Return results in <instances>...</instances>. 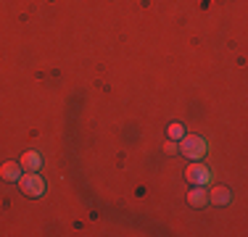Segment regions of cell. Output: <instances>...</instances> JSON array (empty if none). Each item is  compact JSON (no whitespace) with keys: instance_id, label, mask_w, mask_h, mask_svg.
Returning a JSON list of instances; mask_svg holds the SVG:
<instances>
[{"instance_id":"1","label":"cell","mask_w":248,"mask_h":237,"mask_svg":"<svg viewBox=\"0 0 248 237\" xmlns=\"http://www.w3.org/2000/svg\"><path fill=\"white\" fill-rule=\"evenodd\" d=\"M177 150H180L185 158H190V161H198V158L206 156L209 142H206L203 137H198V134H185V137L177 142Z\"/></svg>"},{"instance_id":"2","label":"cell","mask_w":248,"mask_h":237,"mask_svg":"<svg viewBox=\"0 0 248 237\" xmlns=\"http://www.w3.org/2000/svg\"><path fill=\"white\" fill-rule=\"evenodd\" d=\"M19 185H21V193H24L27 198H43L45 190H48L45 179L37 171H24V174L19 177Z\"/></svg>"},{"instance_id":"3","label":"cell","mask_w":248,"mask_h":237,"mask_svg":"<svg viewBox=\"0 0 248 237\" xmlns=\"http://www.w3.org/2000/svg\"><path fill=\"white\" fill-rule=\"evenodd\" d=\"M185 179L190 182V185L206 187L211 182V169L203 166V163H190V169H185Z\"/></svg>"},{"instance_id":"4","label":"cell","mask_w":248,"mask_h":237,"mask_svg":"<svg viewBox=\"0 0 248 237\" xmlns=\"http://www.w3.org/2000/svg\"><path fill=\"white\" fill-rule=\"evenodd\" d=\"M21 174H24V169H21L19 161H5L0 166V179L3 182H19Z\"/></svg>"},{"instance_id":"5","label":"cell","mask_w":248,"mask_h":237,"mask_svg":"<svg viewBox=\"0 0 248 237\" xmlns=\"http://www.w3.org/2000/svg\"><path fill=\"white\" fill-rule=\"evenodd\" d=\"M21 169L24 171H37V169H43V156H40L37 150H27L24 156H21Z\"/></svg>"},{"instance_id":"6","label":"cell","mask_w":248,"mask_h":237,"mask_svg":"<svg viewBox=\"0 0 248 237\" xmlns=\"http://www.w3.org/2000/svg\"><path fill=\"white\" fill-rule=\"evenodd\" d=\"M187 203L196 206V208H203V206L209 203V190L196 185V190H190V193H187Z\"/></svg>"},{"instance_id":"7","label":"cell","mask_w":248,"mask_h":237,"mask_svg":"<svg viewBox=\"0 0 248 237\" xmlns=\"http://www.w3.org/2000/svg\"><path fill=\"white\" fill-rule=\"evenodd\" d=\"M230 200H232V193H230L227 187H211V190H209V203H214V206H227Z\"/></svg>"},{"instance_id":"8","label":"cell","mask_w":248,"mask_h":237,"mask_svg":"<svg viewBox=\"0 0 248 237\" xmlns=\"http://www.w3.org/2000/svg\"><path fill=\"white\" fill-rule=\"evenodd\" d=\"M167 137L169 140H174V142H180L182 137H185V127H182V124H169V127H167Z\"/></svg>"},{"instance_id":"9","label":"cell","mask_w":248,"mask_h":237,"mask_svg":"<svg viewBox=\"0 0 248 237\" xmlns=\"http://www.w3.org/2000/svg\"><path fill=\"white\" fill-rule=\"evenodd\" d=\"M164 150H167V153H180V150H177V142H174V140H167V145H164Z\"/></svg>"}]
</instances>
